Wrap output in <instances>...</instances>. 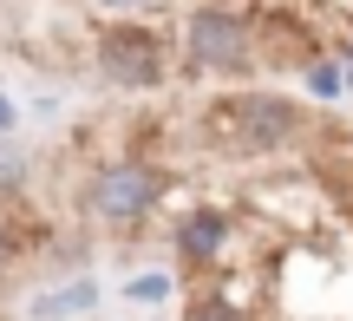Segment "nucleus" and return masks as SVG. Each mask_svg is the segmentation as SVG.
Returning <instances> with one entry per match:
<instances>
[{
	"label": "nucleus",
	"mask_w": 353,
	"mask_h": 321,
	"mask_svg": "<svg viewBox=\"0 0 353 321\" xmlns=\"http://www.w3.org/2000/svg\"><path fill=\"white\" fill-rule=\"evenodd\" d=\"M210 125L223 131L229 151L268 157V151H288V144L307 131V118H301V105L281 99V92H229V99L210 112Z\"/></svg>",
	"instance_id": "nucleus-1"
},
{
	"label": "nucleus",
	"mask_w": 353,
	"mask_h": 321,
	"mask_svg": "<svg viewBox=\"0 0 353 321\" xmlns=\"http://www.w3.org/2000/svg\"><path fill=\"white\" fill-rule=\"evenodd\" d=\"M164 191H170V177L151 157H118V164H99L85 177V217L105 223V230H138L164 204Z\"/></svg>",
	"instance_id": "nucleus-2"
},
{
	"label": "nucleus",
	"mask_w": 353,
	"mask_h": 321,
	"mask_svg": "<svg viewBox=\"0 0 353 321\" xmlns=\"http://www.w3.org/2000/svg\"><path fill=\"white\" fill-rule=\"evenodd\" d=\"M92 59H99V79H105V86H118V92H157V86L170 79L164 33H157V26H138V20L99 26Z\"/></svg>",
	"instance_id": "nucleus-3"
},
{
	"label": "nucleus",
	"mask_w": 353,
	"mask_h": 321,
	"mask_svg": "<svg viewBox=\"0 0 353 321\" xmlns=\"http://www.w3.org/2000/svg\"><path fill=\"white\" fill-rule=\"evenodd\" d=\"M183 59L196 72H249L255 59V20L242 7L203 0L196 13H183Z\"/></svg>",
	"instance_id": "nucleus-4"
},
{
	"label": "nucleus",
	"mask_w": 353,
	"mask_h": 321,
	"mask_svg": "<svg viewBox=\"0 0 353 321\" xmlns=\"http://www.w3.org/2000/svg\"><path fill=\"white\" fill-rule=\"evenodd\" d=\"M170 243H176V256L190 262V269H216L223 262V249H229V217L223 210H183L176 217V230H170Z\"/></svg>",
	"instance_id": "nucleus-5"
},
{
	"label": "nucleus",
	"mask_w": 353,
	"mask_h": 321,
	"mask_svg": "<svg viewBox=\"0 0 353 321\" xmlns=\"http://www.w3.org/2000/svg\"><path fill=\"white\" fill-rule=\"evenodd\" d=\"M99 309V282L92 275H72V282L33 295V321H72V315H92Z\"/></svg>",
	"instance_id": "nucleus-6"
},
{
	"label": "nucleus",
	"mask_w": 353,
	"mask_h": 321,
	"mask_svg": "<svg viewBox=\"0 0 353 321\" xmlns=\"http://www.w3.org/2000/svg\"><path fill=\"white\" fill-rule=\"evenodd\" d=\"M118 295H125L131 309H164V302L176 295V282H170V269H138V275H125Z\"/></svg>",
	"instance_id": "nucleus-7"
},
{
	"label": "nucleus",
	"mask_w": 353,
	"mask_h": 321,
	"mask_svg": "<svg viewBox=\"0 0 353 321\" xmlns=\"http://www.w3.org/2000/svg\"><path fill=\"white\" fill-rule=\"evenodd\" d=\"M301 86L314 92L321 105H334V99H347V92H353V86H347V66H341V59H301Z\"/></svg>",
	"instance_id": "nucleus-8"
},
{
	"label": "nucleus",
	"mask_w": 353,
	"mask_h": 321,
	"mask_svg": "<svg viewBox=\"0 0 353 321\" xmlns=\"http://www.w3.org/2000/svg\"><path fill=\"white\" fill-rule=\"evenodd\" d=\"M183 321H236V309H229V295H216V289H210V295L190 302V315H183Z\"/></svg>",
	"instance_id": "nucleus-9"
},
{
	"label": "nucleus",
	"mask_w": 353,
	"mask_h": 321,
	"mask_svg": "<svg viewBox=\"0 0 353 321\" xmlns=\"http://www.w3.org/2000/svg\"><path fill=\"white\" fill-rule=\"evenodd\" d=\"M13 125H20V105H13L7 92H0V138H13Z\"/></svg>",
	"instance_id": "nucleus-10"
},
{
	"label": "nucleus",
	"mask_w": 353,
	"mask_h": 321,
	"mask_svg": "<svg viewBox=\"0 0 353 321\" xmlns=\"http://www.w3.org/2000/svg\"><path fill=\"white\" fill-rule=\"evenodd\" d=\"M0 269H7V223H0Z\"/></svg>",
	"instance_id": "nucleus-11"
},
{
	"label": "nucleus",
	"mask_w": 353,
	"mask_h": 321,
	"mask_svg": "<svg viewBox=\"0 0 353 321\" xmlns=\"http://www.w3.org/2000/svg\"><path fill=\"white\" fill-rule=\"evenodd\" d=\"M99 7H112V13H118V7H138V0H99Z\"/></svg>",
	"instance_id": "nucleus-12"
},
{
	"label": "nucleus",
	"mask_w": 353,
	"mask_h": 321,
	"mask_svg": "<svg viewBox=\"0 0 353 321\" xmlns=\"http://www.w3.org/2000/svg\"><path fill=\"white\" fill-rule=\"evenodd\" d=\"M138 321H144V315H138Z\"/></svg>",
	"instance_id": "nucleus-13"
}]
</instances>
